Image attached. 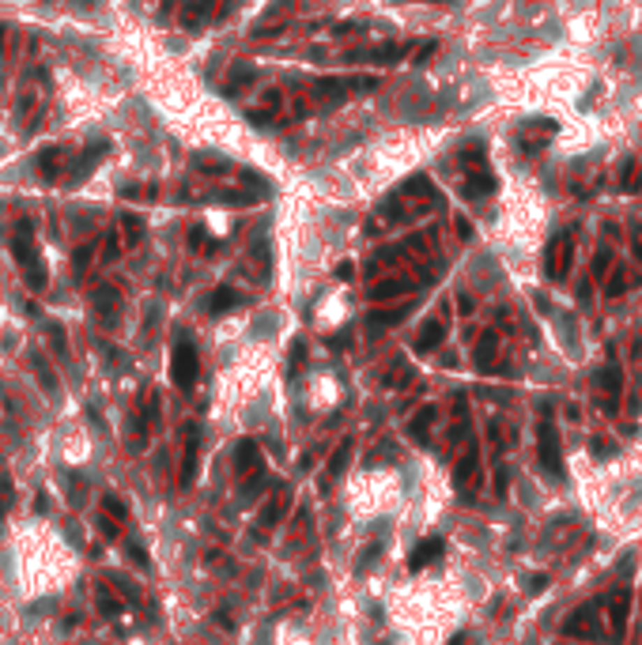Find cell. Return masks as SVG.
<instances>
[{"label": "cell", "mask_w": 642, "mask_h": 645, "mask_svg": "<svg viewBox=\"0 0 642 645\" xmlns=\"http://www.w3.org/2000/svg\"><path fill=\"white\" fill-rule=\"evenodd\" d=\"M12 249H15V257H20V265H23L27 283H31L34 291H42V287H45V265H42L38 249H34L31 223H27V219H20V227H15V242H12Z\"/></svg>", "instance_id": "obj_1"}, {"label": "cell", "mask_w": 642, "mask_h": 645, "mask_svg": "<svg viewBox=\"0 0 642 645\" xmlns=\"http://www.w3.org/2000/svg\"><path fill=\"white\" fill-rule=\"evenodd\" d=\"M197 370H200L197 348H193L189 340H178L174 343V355H170V381L178 389H189L193 381H197Z\"/></svg>", "instance_id": "obj_2"}, {"label": "cell", "mask_w": 642, "mask_h": 645, "mask_svg": "<svg viewBox=\"0 0 642 645\" xmlns=\"http://www.w3.org/2000/svg\"><path fill=\"white\" fill-rule=\"evenodd\" d=\"M541 464H544V472L552 475V480H560V475H563L560 442H555V427H552V419H544V423H541Z\"/></svg>", "instance_id": "obj_3"}, {"label": "cell", "mask_w": 642, "mask_h": 645, "mask_svg": "<svg viewBox=\"0 0 642 645\" xmlns=\"http://www.w3.org/2000/svg\"><path fill=\"white\" fill-rule=\"evenodd\" d=\"M238 475H242V480H249V483L261 475V450H257L254 438L238 442Z\"/></svg>", "instance_id": "obj_4"}, {"label": "cell", "mask_w": 642, "mask_h": 645, "mask_svg": "<svg viewBox=\"0 0 642 645\" xmlns=\"http://www.w3.org/2000/svg\"><path fill=\"white\" fill-rule=\"evenodd\" d=\"M442 540L439 536H431V540H420V544H416L412 547V555H408V570H412V574H416V570H423L427 563H435V558H439L442 555Z\"/></svg>", "instance_id": "obj_5"}, {"label": "cell", "mask_w": 642, "mask_h": 645, "mask_svg": "<svg viewBox=\"0 0 642 645\" xmlns=\"http://www.w3.org/2000/svg\"><path fill=\"white\" fill-rule=\"evenodd\" d=\"M64 147H45V151L38 155V170L45 174V177H61V163H64Z\"/></svg>", "instance_id": "obj_6"}, {"label": "cell", "mask_w": 642, "mask_h": 645, "mask_svg": "<svg viewBox=\"0 0 642 645\" xmlns=\"http://www.w3.org/2000/svg\"><path fill=\"white\" fill-rule=\"evenodd\" d=\"M491 189H495V177H491V170H483V166H480V170H472L469 181H465V193H469V196H483Z\"/></svg>", "instance_id": "obj_7"}, {"label": "cell", "mask_w": 642, "mask_h": 645, "mask_svg": "<svg viewBox=\"0 0 642 645\" xmlns=\"http://www.w3.org/2000/svg\"><path fill=\"white\" fill-rule=\"evenodd\" d=\"M238 302H242V295L235 291V287H219V291H212V298H208V310L223 313V310H231V306H238Z\"/></svg>", "instance_id": "obj_8"}, {"label": "cell", "mask_w": 642, "mask_h": 645, "mask_svg": "<svg viewBox=\"0 0 642 645\" xmlns=\"http://www.w3.org/2000/svg\"><path fill=\"white\" fill-rule=\"evenodd\" d=\"M442 336H446V325H442V321H431V325H423L420 343H416V348H420V351H431V348H439V343H442Z\"/></svg>", "instance_id": "obj_9"}, {"label": "cell", "mask_w": 642, "mask_h": 645, "mask_svg": "<svg viewBox=\"0 0 642 645\" xmlns=\"http://www.w3.org/2000/svg\"><path fill=\"white\" fill-rule=\"evenodd\" d=\"M121 235H125L129 246H136L144 238V219L140 215H121Z\"/></svg>", "instance_id": "obj_10"}, {"label": "cell", "mask_w": 642, "mask_h": 645, "mask_svg": "<svg viewBox=\"0 0 642 645\" xmlns=\"http://www.w3.org/2000/svg\"><path fill=\"white\" fill-rule=\"evenodd\" d=\"M114 302H117V291H114V287H99V291H95V310L106 317V321L114 317Z\"/></svg>", "instance_id": "obj_11"}, {"label": "cell", "mask_w": 642, "mask_h": 645, "mask_svg": "<svg viewBox=\"0 0 642 645\" xmlns=\"http://www.w3.org/2000/svg\"><path fill=\"white\" fill-rule=\"evenodd\" d=\"M472 475H476V450L465 453V461H461V468H458V475H453V480H458V487H469Z\"/></svg>", "instance_id": "obj_12"}, {"label": "cell", "mask_w": 642, "mask_h": 645, "mask_svg": "<svg viewBox=\"0 0 642 645\" xmlns=\"http://www.w3.org/2000/svg\"><path fill=\"white\" fill-rule=\"evenodd\" d=\"M208 8H212V0H200V4H189L182 12V20H185V27H200V20L208 15Z\"/></svg>", "instance_id": "obj_13"}, {"label": "cell", "mask_w": 642, "mask_h": 645, "mask_svg": "<svg viewBox=\"0 0 642 645\" xmlns=\"http://www.w3.org/2000/svg\"><path fill=\"white\" fill-rule=\"evenodd\" d=\"M408 279H389V283H381V287H374L370 291V298H389V295H401V291H408Z\"/></svg>", "instance_id": "obj_14"}, {"label": "cell", "mask_w": 642, "mask_h": 645, "mask_svg": "<svg viewBox=\"0 0 642 645\" xmlns=\"http://www.w3.org/2000/svg\"><path fill=\"white\" fill-rule=\"evenodd\" d=\"M491 355H495V336H483V340H480V348H476V366H488V362H491Z\"/></svg>", "instance_id": "obj_15"}, {"label": "cell", "mask_w": 642, "mask_h": 645, "mask_svg": "<svg viewBox=\"0 0 642 645\" xmlns=\"http://www.w3.org/2000/svg\"><path fill=\"white\" fill-rule=\"evenodd\" d=\"M8 506H12V480H8V472H0V521H4Z\"/></svg>", "instance_id": "obj_16"}, {"label": "cell", "mask_w": 642, "mask_h": 645, "mask_svg": "<svg viewBox=\"0 0 642 645\" xmlns=\"http://www.w3.org/2000/svg\"><path fill=\"white\" fill-rule=\"evenodd\" d=\"M197 166L200 170H227V158H219V155H197Z\"/></svg>", "instance_id": "obj_17"}, {"label": "cell", "mask_w": 642, "mask_h": 645, "mask_svg": "<svg viewBox=\"0 0 642 645\" xmlns=\"http://www.w3.org/2000/svg\"><path fill=\"white\" fill-rule=\"evenodd\" d=\"M114 257H117V238H110L106 242V260H114Z\"/></svg>", "instance_id": "obj_18"}, {"label": "cell", "mask_w": 642, "mask_h": 645, "mask_svg": "<svg viewBox=\"0 0 642 645\" xmlns=\"http://www.w3.org/2000/svg\"><path fill=\"white\" fill-rule=\"evenodd\" d=\"M0 45H4V23H0Z\"/></svg>", "instance_id": "obj_19"}]
</instances>
